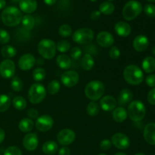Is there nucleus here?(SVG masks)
<instances>
[{"label":"nucleus","mask_w":155,"mask_h":155,"mask_svg":"<svg viewBox=\"0 0 155 155\" xmlns=\"http://www.w3.org/2000/svg\"><path fill=\"white\" fill-rule=\"evenodd\" d=\"M143 136L147 143L155 145V123H150L145 126Z\"/></svg>","instance_id":"6ab92c4d"},{"label":"nucleus","mask_w":155,"mask_h":155,"mask_svg":"<svg viewBox=\"0 0 155 155\" xmlns=\"http://www.w3.org/2000/svg\"><path fill=\"white\" fill-rule=\"evenodd\" d=\"M146 114V108L143 103L139 100L131 101L127 108V114L130 120L139 122L144 119Z\"/></svg>","instance_id":"20e7f679"},{"label":"nucleus","mask_w":155,"mask_h":155,"mask_svg":"<svg viewBox=\"0 0 155 155\" xmlns=\"http://www.w3.org/2000/svg\"><path fill=\"white\" fill-rule=\"evenodd\" d=\"M96 42L100 46L103 48H108L113 45L114 42V38L113 35L107 31H101L97 35Z\"/></svg>","instance_id":"2eb2a0df"},{"label":"nucleus","mask_w":155,"mask_h":155,"mask_svg":"<svg viewBox=\"0 0 155 155\" xmlns=\"http://www.w3.org/2000/svg\"><path fill=\"white\" fill-rule=\"evenodd\" d=\"M27 115L30 117V119L34 120L37 119L39 117V112L35 108H30L27 110Z\"/></svg>","instance_id":"49530a36"},{"label":"nucleus","mask_w":155,"mask_h":155,"mask_svg":"<svg viewBox=\"0 0 155 155\" xmlns=\"http://www.w3.org/2000/svg\"><path fill=\"white\" fill-rule=\"evenodd\" d=\"M98 155H107V154H98Z\"/></svg>","instance_id":"680f3d73"},{"label":"nucleus","mask_w":155,"mask_h":155,"mask_svg":"<svg viewBox=\"0 0 155 155\" xmlns=\"http://www.w3.org/2000/svg\"><path fill=\"white\" fill-rule=\"evenodd\" d=\"M95 65V61L90 54H86L81 61V67L85 71H90Z\"/></svg>","instance_id":"cd10ccee"},{"label":"nucleus","mask_w":155,"mask_h":155,"mask_svg":"<svg viewBox=\"0 0 155 155\" xmlns=\"http://www.w3.org/2000/svg\"><path fill=\"white\" fill-rule=\"evenodd\" d=\"M56 49L61 53L67 52L71 49V43L68 40L62 39L56 44Z\"/></svg>","instance_id":"e433bc0d"},{"label":"nucleus","mask_w":155,"mask_h":155,"mask_svg":"<svg viewBox=\"0 0 155 155\" xmlns=\"http://www.w3.org/2000/svg\"><path fill=\"white\" fill-rule=\"evenodd\" d=\"M61 89V85L58 80H53L48 83L47 86V91L50 95H55L59 92Z\"/></svg>","instance_id":"f704fd0d"},{"label":"nucleus","mask_w":155,"mask_h":155,"mask_svg":"<svg viewBox=\"0 0 155 155\" xmlns=\"http://www.w3.org/2000/svg\"><path fill=\"white\" fill-rule=\"evenodd\" d=\"M18 127L23 133H29L34 128V123L30 118H24L20 121Z\"/></svg>","instance_id":"bb28decb"},{"label":"nucleus","mask_w":155,"mask_h":155,"mask_svg":"<svg viewBox=\"0 0 155 155\" xmlns=\"http://www.w3.org/2000/svg\"><path fill=\"white\" fill-rule=\"evenodd\" d=\"M38 145H39V139L36 133H27L23 139V145L27 151H34L38 147Z\"/></svg>","instance_id":"4468645a"},{"label":"nucleus","mask_w":155,"mask_h":155,"mask_svg":"<svg viewBox=\"0 0 155 155\" xmlns=\"http://www.w3.org/2000/svg\"><path fill=\"white\" fill-rule=\"evenodd\" d=\"M53 125H54L53 118L48 114H44L41 117H39L36 119V124H35L36 128L39 131L43 132V133L51 130Z\"/></svg>","instance_id":"f8f14e48"},{"label":"nucleus","mask_w":155,"mask_h":155,"mask_svg":"<svg viewBox=\"0 0 155 155\" xmlns=\"http://www.w3.org/2000/svg\"><path fill=\"white\" fill-rule=\"evenodd\" d=\"M112 1H114V0H107V2H112Z\"/></svg>","instance_id":"e2e57ef3"},{"label":"nucleus","mask_w":155,"mask_h":155,"mask_svg":"<svg viewBox=\"0 0 155 155\" xmlns=\"http://www.w3.org/2000/svg\"><path fill=\"white\" fill-rule=\"evenodd\" d=\"M10 34L6 30L0 29V43L6 44L10 41Z\"/></svg>","instance_id":"79ce46f5"},{"label":"nucleus","mask_w":155,"mask_h":155,"mask_svg":"<svg viewBox=\"0 0 155 155\" xmlns=\"http://www.w3.org/2000/svg\"><path fill=\"white\" fill-rule=\"evenodd\" d=\"M43 1H44V2H45V5L51 6V5H53L55 4L56 2H57V0H43Z\"/></svg>","instance_id":"864d4df0"},{"label":"nucleus","mask_w":155,"mask_h":155,"mask_svg":"<svg viewBox=\"0 0 155 155\" xmlns=\"http://www.w3.org/2000/svg\"><path fill=\"white\" fill-rule=\"evenodd\" d=\"M133 92L129 89H124L120 92L117 102L119 104V105H120V107H123V106L127 105L128 104H130L132 100H133Z\"/></svg>","instance_id":"4be33fe9"},{"label":"nucleus","mask_w":155,"mask_h":155,"mask_svg":"<svg viewBox=\"0 0 155 155\" xmlns=\"http://www.w3.org/2000/svg\"><path fill=\"white\" fill-rule=\"evenodd\" d=\"M12 104L15 109L19 110H24L27 107V101H26L25 98H23L22 96H16L15 98H14Z\"/></svg>","instance_id":"72a5a7b5"},{"label":"nucleus","mask_w":155,"mask_h":155,"mask_svg":"<svg viewBox=\"0 0 155 155\" xmlns=\"http://www.w3.org/2000/svg\"><path fill=\"white\" fill-rule=\"evenodd\" d=\"M86 111L89 116H97L100 111V106L98 105L97 102L92 101L88 104L87 107H86Z\"/></svg>","instance_id":"2f4dec72"},{"label":"nucleus","mask_w":155,"mask_h":155,"mask_svg":"<svg viewBox=\"0 0 155 155\" xmlns=\"http://www.w3.org/2000/svg\"><path fill=\"white\" fill-rule=\"evenodd\" d=\"M23 27L27 30H31L35 26V19L31 15H25L21 21Z\"/></svg>","instance_id":"c756f323"},{"label":"nucleus","mask_w":155,"mask_h":155,"mask_svg":"<svg viewBox=\"0 0 155 155\" xmlns=\"http://www.w3.org/2000/svg\"><path fill=\"white\" fill-rule=\"evenodd\" d=\"M142 11V5L136 0H130L126 3L123 8V17L127 21L136 19Z\"/></svg>","instance_id":"39448f33"},{"label":"nucleus","mask_w":155,"mask_h":155,"mask_svg":"<svg viewBox=\"0 0 155 155\" xmlns=\"http://www.w3.org/2000/svg\"><path fill=\"white\" fill-rule=\"evenodd\" d=\"M6 2L5 0H0V9H2L5 7Z\"/></svg>","instance_id":"5fc2aeb1"},{"label":"nucleus","mask_w":155,"mask_h":155,"mask_svg":"<svg viewBox=\"0 0 155 155\" xmlns=\"http://www.w3.org/2000/svg\"><path fill=\"white\" fill-rule=\"evenodd\" d=\"M11 87L15 92H21L24 87L22 80L19 77H14L11 81Z\"/></svg>","instance_id":"4c0bfd02"},{"label":"nucleus","mask_w":155,"mask_h":155,"mask_svg":"<svg viewBox=\"0 0 155 155\" xmlns=\"http://www.w3.org/2000/svg\"><path fill=\"white\" fill-rule=\"evenodd\" d=\"M117 100L111 95H105L100 101V106L104 111H112L117 107Z\"/></svg>","instance_id":"a211bd4d"},{"label":"nucleus","mask_w":155,"mask_h":155,"mask_svg":"<svg viewBox=\"0 0 155 155\" xmlns=\"http://www.w3.org/2000/svg\"><path fill=\"white\" fill-rule=\"evenodd\" d=\"M142 69L148 74H151L155 71V59L153 57H146L142 64Z\"/></svg>","instance_id":"a878e982"},{"label":"nucleus","mask_w":155,"mask_h":155,"mask_svg":"<svg viewBox=\"0 0 155 155\" xmlns=\"http://www.w3.org/2000/svg\"><path fill=\"white\" fill-rule=\"evenodd\" d=\"M112 146L111 141L108 140V139H104L100 142V148L102 149L103 151H107L110 149Z\"/></svg>","instance_id":"a18cd8bd"},{"label":"nucleus","mask_w":155,"mask_h":155,"mask_svg":"<svg viewBox=\"0 0 155 155\" xmlns=\"http://www.w3.org/2000/svg\"><path fill=\"white\" fill-rule=\"evenodd\" d=\"M23 15L21 11L15 6H8L2 13V21L8 27H16L22 21Z\"/></svg>","instance_id":"f257e3e1"},{"label":"nucleus","mask_w":155,"mask_h":155,"mask_svg":"<svg viewBox=\"0 0 155 155\" xmlns=\"http://www.w3.org/2000/svg\"><path fill=\"white\" fill-rule=\"evenodd\" d=\"M19 7L23 12L31 14L37 8V2L36 0H20Z\"/></svg>","instance_id":"412c9836"},{"label":"nucleus","mask_w":155,"mask_h":155,"mask_svg":"<svg viewBox=\"0 0 155 155\" xmlns=\"http://www.w3.org/2000/svg\"><path fill=\"white\" fill-rule=\"evenodd\" d=\"M35 63H36V59L35 57L31 54H24L20 58L18 61V67L22 71H29L33 68Z\"/></svg>","instance_id":"dca6fc26"},{"label":"nucleus","mask_w":155,"mask_h":155,"mask_svg":"<svg viewBox=\"0 0 155 155\" xmlns=\"http://www.w3.org/2000/svg\"><path fill=\"white\" fill-rule=\"evenodd\" d=\"M135 155H145L144 153H137V154H136Z\"/></svg>","instance_id":"13d9d810"},{"label":"nucleus","mask_w":155,"mask_h":155,"mask_svg":"<svg viewBox=\"0 0 155 155\" xmlns=\"http://www.w3.org/2000/svg\"><path fill=\"white\" fill-rule=\"evenodd\" d=\"M114 30L118 36L121 37H127L131 33L132 28L128 23L125 21H119L115 24Z\"/></svg>","instance_id":"aec40b11"},{"label":"nucleus","mask_w":155,"mask_h":155,"mask_svg":"<svg viewBox=\"0 0 155 155\" xmlns=\"http://www.w3.org/2000/svg\"><path fill=\"white\" fill-rule=\"evenodd\" d=\"M147 1L150 2H155V0H147Z\"/></svg>","instance_id":"bf43d9fd"},{"label":"nucleus","mask_w":155,"mask_h":155,"mask_svg":"<svg viewBox=\"0 0 155 155\" xmlns=\"http://www.w3.org/2000/svg\"><path fill=\"white\" fill-rule=\"evenodd\" d=\"M114 5L110 2H104L101 3L99 5V12L103 15H110L114 12Z\"/></svg>","instance_id":"c85d7f7f"},{"label":"nucleus","mask_w":155,"mask_h":155,"mask_svg":"<svg viewBox=\"0 0 155 155\" xmlns=\"http://www.w3.org/2000/svg\"><path fill=\"white\" fill-rule=\"evenodd\" d=\"M58 33L62 37H69L72 34V28L68 24H64L59 27Z\"/></svg>","instance_id":"58836bf2"},{"label":"nucleus","mask_w":155,"mask_h":155,"mask_svg":"<svg viewBox=\"0 0 155 155\" xmlns=\"http://www.w3.org/2000/svg\"><path fill=\"white\" fill-rule=\"evenodd\" d=\"M144 12L145 15L149 18H154L155 17V5L152 4L145 5L144 8Z\"/></svg>","instance_id":"a19ab883"},{"label":"nucleus","mask_w":155,"mask_h":155,"mask_svg":"<svg viewBox=\"0 0 155 155\" xmlns=\"http://www.w3.org/2000/svg\"><path fill=\"white\" fill-rule=\"evenodd\" d=\"M148 101L152 105H155V88L149 91L148 94Z\"/></svg>","instance_id":"09e8293b"},{"label":"nucleus","mask_w":155,"mask_h":155,"mask_svg":"<svg viewBox=\"0 0 155 155\" xmlns=\"http://www.w3.org/2000/svg\"><path fill=\"white\" fill-rule=\"evenodd\" d=\"M125 81L132 86H138L144 80V74L142 70L135 64H130L124 71Z\"/></svg>","instance_id":"f03ea898"},{"label":"nucleus","mask_w":155,"mask_h":155,"mask_svg":"<svg viewBox=\"0 0 155 155\" xmlns=\"http://www.w3.org/2000/svg\"><path fill=\"white\" fill-rule=\"evenodd\" d=\"M38 51L39 54L43 58L52 59L56 54V44L51 39H43L38 44Z\"/></svg>","instance_id":"423d86ee"},{"label":"nucleus","mask_w":155,"mask_h":155,"mask_svg":"<svg viewBox=\"0 0 155 155\" xmlns=\"http://www.w3.org/2000/svg\"><path fill=\"white\" fill-rule=\"evenodd\" d=\"M105 87L102 82L98 80H92L86 85L85 88V94L91 101H95L103 96Z\"/></svg>","instance_id":"7ed1b4c3"},{"label":"nucleus","mask_w":155,"mask_h":155,"mask_svg":"<svg viewBox=\"0 0 155 155\" xmlns=\"http://www.w3.org/2000/svg\"><path fill=\"white\" fill-rule=\"evenodd\" d=\"M109 56H110V58L117 60L120 56V51L117 46H112L109 51Z\"/></svg>","instance_id":"c03bdc74"},{"label":"nucleus","mask_w":155,"mask_h":155,"mask_svg":"<svg viewBox=\"0 0 155 155\" xmlns=\"http://www.w3.org/2000/svg\"><path fill=\"white\" fill-rule=\"evenodd\" d=\"M11 98L8 95H0V112H5L9 108L11 105Z\"/></svg>","instance_id":"473e14b6"},{"label":"nucleus","mask_w":155,"mask_h":155,"mask_svg":"<svg viewBox=\"0 0 155 155\" xmlns=\"http://www.w3.org/2000/svg\"><path fill=\"white\" fill-rule=\"evenodd\" d=\"M145 82L148 86L155 88V74H151V75L148 76L145 79Z\"/></svg>","instance_id":"de8ad7c7"},{"label":"nucleus","mask_w":155,"mask_h":155,"mask_svg":"<svg viewBox=\"0 0 155 155\" xmlns=\"http://www.w3.org/2000/svg\"><path fill=\"white\" fill-rule=\"evenodd\" d=\"M1 54L4 58L9 59L15 57V56L16 55L17 50L16 48L14 46H12V45H5V46H3L2 48Z\"/></svg>","instance_id":"7c9ffc66"},{"label":"nucleus","mask_w":155,"mask_h":155,"mask_svg":"<svg viewBox=\"0 0 155 155\" xmlns=\"http://www.w3.org/2000/svg\"><path fill=\"white\" fill-rule=\"evenodd\" d=\"M90 1H91V2H96L97 0H90Z\"/></svg>","instance_id":"052dcab7"},{"label":"nucleus","mask_w":155,"mask_h":155,"mask_svg":"<svg viewBox=\"0 0 155 155\" xmlns=\"http://www.w3.org/2000/svg\"><path fill=\"white\" fill-rule=\"evenodd\" d=\"M114 155H127V154H126L125 153H124V152H118V153H117V154H115Z\"/></svg>","instance_id":"6e6d98bb"},{"label":"nucleus","mask_w":155,"mask_h":155,"mask_svg":"<svg viewBox=\"0 0 155 155\" xmlns=\"http://www.w3.org/2000/svg\"><path fill=\"white\" fill-rule=\"evenodd\" d=\"M58 155H71V150L67 146L62 147L59 149Z\"/></svg>","instance_id":"8fccbe9b"},{"label":"nucleus","mask_w":155,"mask_h":155,"mask_svg":"<svg viewBox=\"0 0 155 155\" xmlns=\"http://www.w3.org/2000/svg\"><path fill=\"white\" fill-rule=\"evenodd\" d=\"M111 143L118 149L126 150L130 146V139L124 133H117L111 137Z\"/></svg>","instance_id":"9b49d317"},{"label":"nucleus","mask_w":155,"mask_h":155,"mask_svg":"<svg viewBox=\"0 0 155 155\" xmlns=\"http://www.w3.org/2000/svg\"><path fill=\"white\" fill-rule=\"evenodd\" d=\"M5 137V131L2 128H0V144L4 141Z\"/></svg>","instance_id":"603ef678"},{"label":"nucleus","mask_w":155,"mask_h":155,"mask_svg":"<svg viewBox=\"0 0 155 155\" xmlns=\"http://www.w3.org/2000/svg\"><path fill=\"white\" fill-rule=\"evenodd\" d=\"M151 51H152V54L155 55V46H154L152 48V49H151Z\"/></svg>","instance_id":"4d7b16f0"},{"label":"nucleus","mask_w":155,"mask_h":155,"mask_svg":"<svg viewBox=\"0 0 155 155\" xmlns=\"http://www.w3.org/2000/svg\"><path fill=\"white\" fill-rule=\"evenodd\" d=\"M91 19L93 20V21H97L98 19H99V18L101 17V12L99 11H93V12L91 13Z\"/></svg>","instance_id":"3c124183"},{"label":"nucleus","mask_w":155,"mask_h":155,"mask_svg":"<svg viewBox=\"0 0 155 155\" xmlns=\"http://www.w3.org/2000/svg\"><path fill=\"white\" fill-rule=\"evenodd\" d=\"M82 56V50L79 47H74L71 50V57L74 60H79Z\"/></svg>","instance_id":"37998d69"},{"label":"nucleus","mask_w":155,"mask_h":155,"mask_svg":"<svg viewBox=\"0 0 155 155\" xmlns=\"http://www.w3.org/2000/svg\"><path fill=\"white\" fill-rule=\"evenodd\" d=\"M15 73V64L10 59H5L0 64V75L5 79L12 78Z\"/></svg>","instance_id":"9d476101"},{"label":"nucleus","mask_w":155,"mask_h":155,"mask_svg":"<svg viewBox=\"0 0 155 155\" xmlns=\"http://www.w3.org/2000/svg\"><path fill=\"white\" fill-rule=\"evenodd\" d=\"M0 155H2V154H0Z\"/></svg>","instance_id":"0e129e2a"},{"label":"nucleus","mask_w":155,"mask_h":155,"mask_svg":"<svg viewBox=\"0 0 155 155\" xmlns=\"http://www.w3.org/2000/svg\"><path fill=\"white\" fill-rule=\"evenodd\" d=\"M4 155H22V151L16 146H10L6 148Z\"/></svg>","instance_id":"ea45409f"},{"label":"nucleus","mask_w":155,"mask_h":155,"mask_svg":"<svg viewBox=\"0 0 155 155\" xmlns=\"http://www.w3.org/2000/svg\"><path fill=\"white\" fill-rule=\"evenodd\" d=\"M58 66L63 70H68L71 67V59L65 54H59L56 59Z\"/></svg>","instance_id":"b1692460"},{"label":"nucleus","mask_w":155,"mask_h":155,"mask_svg":"<svg viewBox=\"0 0 155 155\" xmlns=\"http://www.w3.org/2000/svg\"><path fill=\"white\" fill-rule=\"evenodd\" d=\"M45 96H46V89L42 84L37 83L30 86L28 92V98L32 104H39L45 99Z\"/></svg>","instance_id":"0eeeda50"},{"label":"nucleus","mask_w":155,"mask_h":155,"mask_svg":"<svg viewBox=\"0 0 155 155\" xmlns=\"http://www.w3.org/2000/svg\"><path fill=\"white\" fill-rule=\"evenodd\" d=\"M72 39L74 42L81 45L90 43L94 39V32L87 27L80 28L73 33Z\"/></svg>","instance_id":"6e6552de"},{"label":"nucleus","mask_w":155,"mask_h":155,"mask_svg":"<svg viewBox=\"0 0 155 155\" xmlns=\"http://www.w3.org/2000/svg\"><path fill=\"white\" fill-rule=\"evenodd\" d=\"M75 139V133L70 129H64V130H61L57 135L58 142L63 146H68V145L72 144Z\"/></svg>","instance_id":"1a4fd4ad"},{"label":"nucleus","mask_w":155,"mask_h":155,"mask_svg":"<svg viewBox=\"0 0 155 155\" xmlns=\"http://www.w3.org/2000/svg\"><path fill=\"white\" fill-rule=\"evenodd\" d=\"M42 149L45 154L52 155L58 151V145L54 141H47L43 144Z\"/></svg>","instance_id":"393cba45"},{"label":"nucleus","mask_w":155,"mask_h":155,"mask_svg":"<svg viewBox=\"0 0 155 155\" xmlns=\"http://www.w3.org/2000/svg\"><path fill=\"white\" fill-rule=\"evenodd\" d=\"M46 72L45 70L42 68H37L33 71V78L35 81H42L45 78Z\"/></svg>","instance_id":"c9c22d12"},{"label":"nucleus","mask_w":155,"mask_h":155,"mask_svg":"<svg viewBox=\"0 0 155 155\" xmlns=\"http://www.w3.org/2000/svg\"><path fill=\"white\" fill-rule=\"evenodd\" d=\"M80 76L75 71H68L61 76V81L67 87H74L78 83Z\"/></svg>","instance_id":"ddd939ff"},{"label":"nucleus","mask_w":155,"mask_h":155,"mask_svg":"<svg viewBox=\"0 0 155 155\" xmlns=\"http://www.w3.org/2000/svg\"><path fill=\"white\" fill-rule=\"evenodd\" d=\"M127 110L124 107H117L113 110L112 117L114 120L117 123H123L127 120Z\"/></svg>","instance_id":"5701e85b"},{"label":"nucleus","mask_w":155,"mask_h":155,"mask_svg":"<svg viewBox=\"0 0 155 155\" xmlns=\"http://www.w3.org/2000/svg\"><path fill=\"white\" fill-rule=\"evenodd\" d=\"M133 45L136 51H139V52L144 51L148 48L149 45V40L145 35H139L133 40Z\"/></svg>","instance_id":"f3484780"}]
</instances>
